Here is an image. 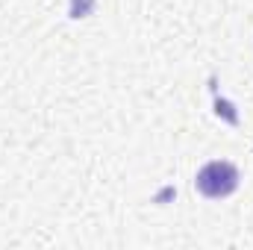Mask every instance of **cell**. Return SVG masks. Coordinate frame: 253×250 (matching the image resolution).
I'll list each match as a JSON object with an SVG mask.
<instances>
[{
    "instance_id": "obj_1",
    "label": "cell",
    "mask_w": 253,
    "mask_h": 250,
    "mask_svg": "<svg viewBox=\"0 0 253 250\" xmlns=\"http://www.w3.org/2000/svg\"><path fill=\"white\" fill-rule=\"evenodd\" d=\"M242 183V174L233 162L227 159H215V162H206L197 177H194V188L209 197V200H224L230 194H236V188Z\"/></svg>"
}]
</instances>
